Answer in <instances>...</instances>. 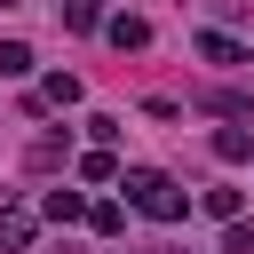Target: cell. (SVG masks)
Instances as JSON below:
<instances>
[{
	"mask_svg": "<svg viewBox=\"0 0 254 254\" xmlns=\"http://www.w3.org/2000/svg\"><path fill=\"white\" fill-rule=\"evenodd\" d=\"M127 198H135L151 222H183V214H190V198H183V190H175L159 167H135V175H127Z\"/></svg>",
	"mask_w": 254,
	"mask_h": 254,
	"instance_id": "obj_1",
	"label": "cell"
},
{
	"mask_svg": "<svg viewBox=\"0 0 254 254\" xmlns=\"http://www.w3.org/2000/svg\"><path fill=\"white\" fill-rule=\"evenodd\" d=\"M198 56H206V64H246V48L222 40V32H198Z\"/></svg>",
	"mask_w": 254,
	"mask_h": 254,
	"instance_id": "obj_2",
	"label": "cell"
},
{
	"mask_svg": "<svg viewBox=\"0 0 254 254\" xmlns=\"http://www.w3.org/2000/svg\"><path fill=\"white\" fill-rule=\"evenodd\" d=\"M214 159H254V135H246V127H222V135H214Z\"/></svg>",
	"mask_w": 254,
	"mask_h": 254,
	"instance_id": "obj_3",
	"label": "cell"
},
{
	"mask_svg": "<svg viewBox=\"0 0 254 254\" xmlns=\"http://www.w3.org/2000/svg\"><path fill=\"white\" fill-rule=\"evenodd\" d=\"M40 214H48V222H79V190H48Z\"/></svg>",
	"mask_w": 254,
	"mask_h": 254,
	"instance_id": "obj_4",
	"label": "cell"
},
{
	"mask_svg": "<svg viewBox=\"0 0 254 254\" xmlns=\"http://www.w3.org/2000/svg\"><path fill=\"white\" fill-rule=\"evenodd\" d=\"M64 24H71V32H95V24H103V0H64Z\"/></svg>",
	"mask_w": 254,
	"mask_h": 254,
	"instance_id": "obj_5",
	"label": "cell"
},
{
	"mask_svg": "<svg viewBox=\"0 0 254 254\" xmlns=\"http://www.w3.org/2000/svg\"><path fill=\"white\" fill-rule=\"evenodd\" d=\"M111 40H119V48H143L151 24H143V16H111Z\"/></svg>",
	"mask_w": 254,
	"mask_h": 254,
	"instance_id": "obj_6",
	"label": "cell"
},
{
	"mask_svg": "<svg viewBox=\"0 0 254 254\" xmlns=\"http://www.w3.org/2000/svg\"><path fill=\"white\" fill-rule=\"evenodd\" d=\"M206 214H222V222H238V190H230V183H214V190H206Z\"/></svg>",
	"mask_w": 254,
	"mask_h": 254,
	"instance_id": "obj_7",
	"label": "cell"
},
{
	"mask_svg": "<svg viewBox=\"0 0 254 254\" xmlns=\"http://www.w3.org/2000/svg\"><path fill=\"white\" fill-rule=\"evenodd\" d=\"M0 71H8V79H24V71H32V48H24V40H8V48H0Z\"/></svg>",
	"mask_w": 254,
	"mask_h": 254,
	"instance_id": "obj_8",
	"label": "cell"
},
{
	"mask_svg": "<svg viewBox=\"0 0 254 254\" xmlns=\"http://www.w3.org/2000/svg\"><path fill=\"white\" fill-rule=\"evenodd\" d=\"M0 246H32V214H0Z\"/></svg>",
	"mask_w": 254,
	"mask_h": 254,
	"instance_id": "obj_9",
	"label": "cell"
},
{
	"mask_svg": "<svg viewBox=\"0 0 254 254\" xmlns=\"http://www.w3.org/2000/svg\"><path fill=\"white\" fill-rule=\"evenodd\" d=\"M151 254H175V246H151Z\"/></svg>",
	"mask_w": 254,
	"mask_h": 254,
	"instance_id": "obj_10",
	"label": "cell"
}]
</instances>
